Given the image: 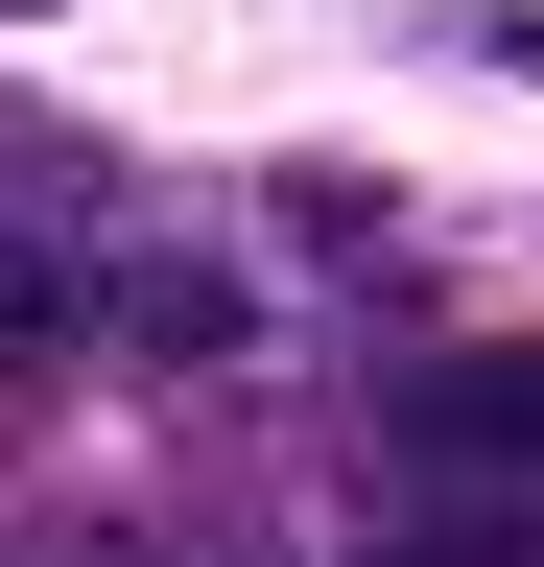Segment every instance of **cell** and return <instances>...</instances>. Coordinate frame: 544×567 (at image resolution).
Wrapping results in <instances>:
<instances>
[{
  "label": "cell",
  "instance_id": "cell-1",
  "mask_svg": "<svg viewBox=\"0 0 544 567\" xmlns=\"http://www.w3.org/2000/svg\"><path fill=\"white\" fill-rule=\"evenodd\" d=\"M379 473L402 496H544V331L402 354V379H379Z\"/></svg>",
  "mask_w": 544,
  "mask_h": 567
},
{
  "label": "cell",
  "instance_id": "cell-2",
  "mask_svg": "<svg viewBox=\"0 0 544 567\" xmlns=\"http://www.w3.org/2000/svg\"><path fill=\"white\" fill-rule=\"evenodd\" d=\"M260 354V284L214 260V237H119V284H95V379H237Z\"/></svg>",
  "mask_w": 544,
  "mask_h": 567
},
{
  "label": "cell",
  "instance_id": "cell-3",
  "mask_svg": "<svg viewBox=\"0 0 544 567\" xmlns=\"http://www.w3.org/2000/svg\"><path fill=\"white\" fill-rule=\"evenodd\" d=\"M285 260H402V189H356V166H285Z\"/></svg>",
  "mask_w": 544,
  "mask_h": 567
},
{
  "label": "cell",
  "instance_id": "cell-4",
  "mask_svg": "<svg viewBox=\"0 0 544 567\" xmlns=\"http://www.w3.org/2000/svg\"><path fill=\"white\" fill-rule=\"evenodd\" d=\"M450 71H521V95H544V24H521V0H473V24H450Z\"/></svg>",
  "mask_w": 544,
  "mask_h": 567
}]
</instances>
